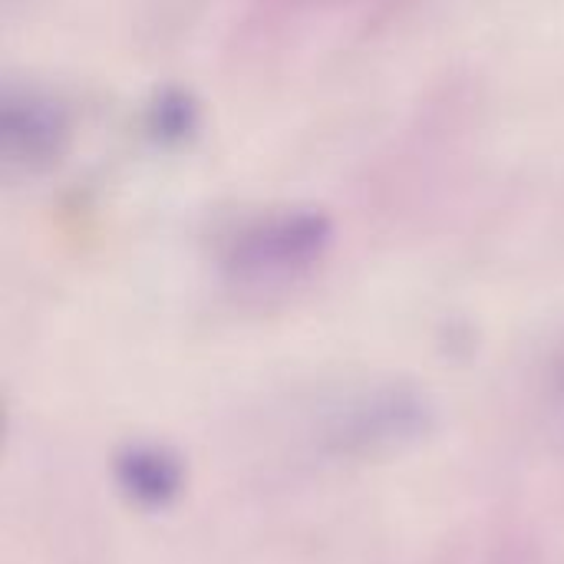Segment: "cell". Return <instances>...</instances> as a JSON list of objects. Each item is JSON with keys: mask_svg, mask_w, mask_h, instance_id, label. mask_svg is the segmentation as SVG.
<instances>
[{"mask_svg": "<svg viewBox=\"0 0 564 564\" xmlns=\"http://www.w3.org/2000/svg\"><path fill=\"white\" fill-rule=\"evenodd\" d=\"M433 430V413L413 390H377L350 400L330 426V443L344 456H383L420 443Z\"/></svg>", "mask_w": 564, "mask_h": 564, "instance_id": "6da1fadb", "label": "cell"}, {"mask_svg": "<svg viewBox=\"0 0 564 564\" xmlns=\"http://www.w3.org/2000/svg\"><path fill=\"white\" fill-rule=\"evenodd\" d=\"M321 251L317 225H278L251 231L231 254V271L245 284H274L304 271Z\"/></svg>", "mask_w": 564, "mask_h": 564, "instance_id": "7a4b0ae2", "label": "cell"}, {"mask_svg": "<svg viewBox=\"0 0 564 564\" xmlns=\"http://www.w3.org/2000/svg\"><path fill=\"white\" fill-rule=\"evenodd\" d=\"M116 489L139 509H169L185 492V463L159 443H129L112 459Z\"/></svg>", "mask_w": 564, "mask_h": 564, "instance_id": "3957f363", "label": "cell"}]
</instances>
